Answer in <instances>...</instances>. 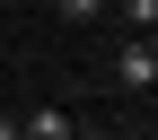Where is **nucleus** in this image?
<instances>
[{
	"mask_svg": "<svg viewBox=\"0 0 158 140\" xmlns=\"http://www.w3.org/2000/svg\"><path fill=\"white\" fill-rule=\"evenodd\" d=\"M114 88H132V96L158 88V44H149V35H132V44L114 53Z\"/></svg>",
	"mask_w": 158,
	"mask_h": 140,
	"instance_id": "nucleus-1",
	"label": "nucleus"
},
{
	"mask_svg": "<svg viewBox=\"0 0 158 140\" xmlns=\"http://www.w3.org/2000/svg\"><path fill=\"white\" fill-rule=\"evenodd\" d=\"M79 123H70V114L62 105H35V114H18V140H70Z\"/></svg>",
	"mask_w": 158,
	"mask_h": 140,
	"instance_id": "nucleus-2",
	"label": "nucleus"
},
{
	"mask_svg": "<svg viewBox=\"0 0 158 140\" xmlns=\"http://www.w3.org/2000/svg\"><path fill=\"white\" fill-rule=\"evenodd\" d=\"M53 9H62V18H70V26H88V18H97V9H106V0H53Z\"/></svg>",
	"mask_w": 158,
	"mask_h": 140,
	"instance_id": "nucleus-3",
	"label": "nucleus"
},
{
	"mask_svg": "<svg viewBox=\"0 0 158 140\" xmlns=\"http://www.w3.org/2000/svg\"><path fill=\"white\" fill-rule=\"evenodd\" d=\"M123 18H132V26L149 35V26H158V0H123Z\"/></svg>",
	"mask_w": 158,
	"mask_h": 140,
	"instance_id": "nucleus-4",
	"label": "nucleus"
},
{
	"mask_svg": "<svg viewBox=\"0 0 158 140\" xmlns=\"http://www.w3.org/2000/svg\"><path fill=\"white\" fill-rule=\"evenodd\" d=\"M0 140H18V114H0Z\"/></svg>",
	"mask_w": 158,
	"mask_h": 140,
	"instance_id": "nucleus-5",
	"label": "nucleus"
},
{
	"mask_svg": "<svg viewBox=\"0 0 158 140\" xmlns=\"http://www.w3.org/2000/svg\"><path fill=\"white\" fill-rule=\"evenodd\" d=\"M70 140H106V131H70Z\"/></svg>",
	"mask_w": 158,
	"mask_h": 140,
	"instance_id": "nucleus-6",
	"label": "nucleus"
}]
</instances>
